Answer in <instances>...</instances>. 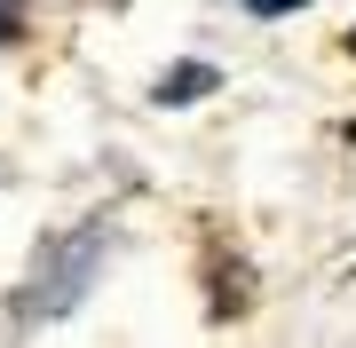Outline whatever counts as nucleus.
I'll list each match as a JSON object with an SVG mask.
<instances>
[{"instance_id":"obj_1","label":"nucleus","mask_w":356,"mask_h":348,"mask_svg":"<svg viewBox=\"0 0 356 348\" xmlns=\"http://www.w3.org/2000/svg\"><path fill=\"white\" fill-rule=\"evenodd\" d=\"M95 261H103V230H72V238H56L48 254H40V270L24 277V293H16V317H64L72 301L88 293Z\"/></svg>"},{"instance_id":"obj_2","label":"nucleus","mask_w":356,"mask_h":348,"mask_svg":"<svg viewBox=\"0 0 356 348\" xmlns=\"http://www.w3.org/2000/svg\"><path fill=\"white\" fill-rule=\"evenodd\" d=\"M206 88H214V72H206V64H182L159 95H166V103H191V95H206Z\"/></svg>"},{"instance_id":"obj_3","label":"nucleus","mask_w":356,"mask_h":348,"mask_svg":"<svg viewBox=\"0 0 356 348\" xmlns=\"http://www.w3.org/2000/svg\"><path fill=\"white\" fill-rule=\"evenodd\" d=\"M8 40H24V0H0V48Z\"/></svg>"},{"instance_id":"obj_4","label":"nucleus","mask_w":356,"mask_h":348,"mask_svg":"<svg viewBox=\"0 0 356 348\" xmlns=\"http://www.w3.org/2000/svg\"><path fill=\"white\" fill-rule=\"evenodd\" d=\"M254 16H285V8H309V0H245Z\"/></svg>"},{"instance_id":"obj_5","label":"nucleus","mask_w":356,"mask_h":348,"mask_svg":"<svg viewBox=\"0 0 356 348\" xmlns=\"http://www.w3.org/2000/svg\"><path fill=\"white\" fill-rule=\"evenodd\" d=\"M348 48H356V40H348Z\"/></svg>"}]
</instances>
